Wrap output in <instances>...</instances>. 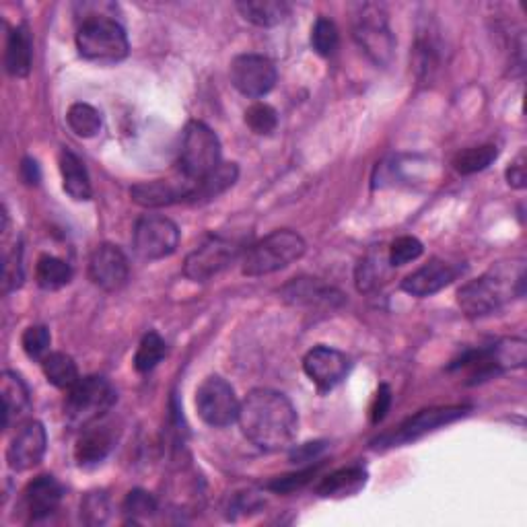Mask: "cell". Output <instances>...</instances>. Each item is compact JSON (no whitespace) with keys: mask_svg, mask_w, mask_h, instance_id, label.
Returning a JSON list of instances; mask_svg holds the SVG:
<instances>
[{"mask_svg":"<svg viewBox=\"0 0 527 527\" xmlns=\"http://www.w3.org/2000/svg\"><path fill=\"white\" fill-rule=\"evenodd\" d=\"M239 252V245L225 235H208L184 262V274L194 283H206L223 272Z\"/></svg>","mask_w":527,"mask_h":527,"instance_id":"7c38bea8","label":"cell"},{"mask_svg":"<svg viewBox=\"0 0 527 527\" xmlns=\"http://www.w3.org/2000/svg\"><path fill=\"white\" fill-rule=\"evenodd\" d=\"M21 344H23L25 355L31 361H40L42 363L50 355V344H52L50 330L46 326H29L23 332Z\"/></svg>","mask_w":527,"mask_h":527,"instance_id":"d590c367","label":"cell"},{"mask_svg":"<svg viewBox=\"0 0 527 527\" xmlns=\"http://www.w3.org/2000/svg\"><path fill=\"white\" fill-rule=\"evenodd\" d=\"M21 180L27 186H38L42 180V173H40V165L38 161H33L31 157H25L21 161Z\"/></svg>","mask_w":527,"mask_h":527,"instance_id":"ee69618b","label":"cell"},{"mask_svg":"<svg viewBox=\"0 0 527 527\" xmlns=\"http://www.w3.org/2000/svg\"><path fill=\"white\" fill-rule=\"evenodd\" d=\"M97 423L85 427L79 441H77L75 460L81 468L99 466L105 458H108L110 451L116 445V437H114L112 427L110 425H97Z\"/></svg>","mask_w":527,"mask_h":527,"instance_id":"ffe728a7","label":"cell"},{"mask_svg":"<svg viewBox=\"0 0 527 527\" xmlns=\"http://www.w3.org/2000/svg\"><path fill=\"white\" fill-rule=\"evenodd\" d=\"M132 245L138 258L155 262L169 258L180 245V229L161 215L140 217L132 231Z\"/></svg>","mask_w":527,"mask_h":527,"instance_id":"30bf717a","label":"cell"},{"mask_svg":"<svg viewBox=\"0 0 527 527\" xmlns=\"http://www.w3.org/2000/svg\"><path fill=\"white\" fill-rule=\"evenodd\" d=\"M525 262L511 260L488 268L476 280L458 291V303L468 318H484L497 313L513 299L525 295Z\"/></svg>","mask_w":527,"mask_h":527,"instance_id":"7a4b0ae2","label":"cell"},{"mask_svg":"<svg viewBox=\"0 0 527 527\" xmlns=\"http://www.w3.org/2000/svg\"><path fill=\"white\" fill-rule=\"evenodd\" d=\"M112 515L110 499L105 493H89L81 503V517L87 525H103Z\"/></svg>","mask_w":527,"mask_h":527,"instance_id":"f35d334b","label":"cell"},{"mask_svg":"<svg viewBox=\"0 0 527 527\" xmlns=\"http://www.w3.org/2000/svg\"><path fill=\"white\" fill-rule=\"evenodd\" d=\"M66 122L77 136L93 138L101 130V114L89 103H73L68 108Z\"/></svg>","mask_w":527,"mask_h":527,"instance_id":"d6a6232c","label":"cell"},{"mask_svg":"<svg viewBox=\"0 0 527 527\" xmlns=\"http://www.w3.org/2000/svg\"><path fill=\"white\" fill-rule=\"evenodd\" d=\"M231 83L245 97H264L276 85V66L270 58L260 54H241L231 62Z\"/></svg>","mask_w":527,"mask_h":527,"instance_id":"4fadbf2b","label":"cell"},{"mask_svg":"<svg viewBox=\"0 0 527 527\" xmlns=\"http://www.w3.org/2000/svg\"><path fill=\"white\" fill-rule=\"evenodd\" d=\"M130 274L128 260L118 245L101 243L89 258V278L101 291H120Z\"/></svg>","mask_w":527,"mask_h":527,"instance_id":"2e32d148","label":"cell"},{"mask_svg":"<svg viewBox=\"0 0 527 527\" xmlns=\"http://www.w3.org/2000/svg\"><path fill=\"white\" fill-rule=\"evenodd\" d=\"M35 280L44 291H58L73 280V270L56 256H42L35 266Z\"/></svg>","mask_w":527,"mask_h":527,"instance_id":"f546056e","label":"cell"},{"mask_svg":"<svg viewBox=\"0 0 527 527\" xmlns=\"http://www.w3.org/2000/svg\"><path fill=\"white\" fill-rule=\"evenodd\" d=\"M33 62V38L29 27L17 25L7 40V52H5V64L7 73L15 79H25L31 70Z\"/></svg>","mask_w":527,"mask_h":527,"instance_id":"603a6c76","label":"cell"},{"mask_svg":"<svg viewBox=\"0 0 527 527\" xmlns=\"http://www.w3.org/2000/svg\"><path fill=\"white\" fill-rule=\"evenodd\" d=\"M64 499V486L54 476H38L23 490V509L29 521H44L58 511Z\"/></svg>","mask_w":527,"mask_h":527,"instance_id":"d6986e66","label":"cell"},{"mask_svg":"<svg viewBox=\"0 0 527 527\" xmlns=\"http://www.w3.org/2000/svg\"><path fill=\"white\" fill-rule=\"evenodd\" d=\"M322 449H324V443H307V445H303L301 449H297L293 453V460H297V462H313L315 455H318Z\"/></svg>","mask_w":527,"mask_h":527,"instance_id":"f6af8a7d","label":"cell"},{"mask_svg":"<svg viewBox=\"0 0 527 527\" xmlns=\"http://www.w3.org/2000/svg\"><path fill=\"white\" fill-rule=\"evenodd\" d=\"M239 169L235 163H221L217 169L204 175L202 180H198L192 202H202V200H213L227 192L235 182H237Z\"/></svg>","mask_w":527,"mask_h":527,"instance_id":"4316f807","label":"cell"},{"mask_svg":"<svg viewBox=\"0 0 527 527\" xmlns=\"http://www.w3.org/2000/svg\"><path fill=\"white\" fill-rule=\"evenodd\" d=\"M425 248L423 243H420L416 237L412 235H404V237H398L392 245H390V252H388V260L392 264V268H400V266H406L414 260H418L420 256H423Z\"/></svg>","mask_w":527,"mask_h":527,"instance_id":"8d00e7d4","label":"cell"},{"mask_svg":"<svg viewBox=\"0 0 527 527\" xmlns=\"http://www.w3.org/2000/svg\"><path fill=\"white\" fill-rule=\"evenodd\" d=\"M497 157H499V149L495 145L472 147V149L460 151L453 157V167L462 175H472V173L484 171L488 165H493Z\"/></svg>","mask_w":527,"mask_h":527,"instance_id":"1f68e13d","label":"cell"},{"mask_svg":"<svg viewBox=\"0 0 527 527\" xmlns=\"http://www.w3.org/2000/svg\"><path fill=\"white\" fill-rule=\"evenodd\" d=\"M60 173H62V186L64 192L79 202L91 200L93 190H91V180H89V173L85 163L81 161L79 155H75L73 151L64 149L60 153Z\"/></svg>","mask_w":527,"mask_h":527,"instance_id":"cb8c5ba5","label":"cell"},{"mask_svg":"<svg viewBox=\"0 0 527 527\" xmlns=\"http://www.w3.org/2000/svg\"><path fill=\"white\" fill-rule=\"evenodd\" d=\"M116 400V388L105 377H81L75 388L68 390V396L64 400L66 423L73 429H85L108 414Z\"/></svg>","mask_w":527,"mask_h":527,"instance_id":"5b68a950","label":"cell"},{"mask_svg":"<svg viewBox=\"0 0 527 527\" xmlns=\"http://www.w3.org/2000/svg\"><path fill=\"white\" fill-rule=\"evenodd\" d=\"M241 433L258 449L280 451L291 447L299 431L293 402L276 390H252L239 408Z\"/></svg>","mask_w":527,"mask_h":527,"instance_id":"6da1fadb","label":"cell"},{"mask_svg":"<svg viewBox=\"0 0 527 527\" xmlns=\"http://www.w3.org/2000/svg\"><path fill=\"white\" fill-rule=\"evenodd\" d=\"M245 124H248L256 134L268 136L278 126V114L268 103H254L252 108L245 112Z\"/></svg>","mask_w":527,"mask_h":527,"instance_id":"74e56055","label":"cell"},{"mask_svg":"<svg viewBox=\"0 0 527 527\" xmlns=\"http://www.w3.org/2000/svg\"><path fill=\"white\" fill-rule=\"evenodd\" d=\"M79 54L97 64H116L128 56L126 29L110 15H89L77 31Z\"/></svg>","mask_w":527,"mask_h":527,"instance_id":"277c9868","label":"cell"},{"mask_svg":"<svg viewBox=\"0 0 527 527\" xmlns=\"http://www.w3.org/2000/svg\"><path fill=\"white\" fill-rule=\"evenodd\" d=\"M527 361V342L521 338H505L486 348L466 350L449 365V371H466L470 383H480L509 369H521Z\"/></svg>","mask_w":527,"mask_h":527,"instance_id":"3957f363","label":"cell"},{"mask_svg":"<svg viewBox=\"0 0 527 527\" xmlns=\"http://www.w3.org/2000/svg\"><path fill=\"white\" fill-rule=\"evenodd\" d=\"M241 402L231 383L219 375L206 377L196 390V410L208 427L225 429L237 423Z\"/></svg>","mask_w":527,"mask_h":527,"instance_id":"9c48e42d","label":"cell"},{"mask_svg":"<svg viewBox=\"0 0 527 527\" xmlns=\"http://www.w3.org/2000/svg\"><path fill=\"white\" fill-rule=\"evenodd\" d=\"M525 155L521 153L509 167H507V182L511 188L523 190L525 188Z\"/></svg>","mask_w":527,"mask_h":527,"instance_id":"7bdbcfd3","label":"cell"},{"mask_svg":"<svg viewBox=\"0 0 527 527\" xmlns=\"http://www.w3.org/2000/svg\"><path fill=\"white\" fill-rule=\"evenodd\" d=\"M48 449V435L42 423L38 420H27L19 425L9 449H7V462L15 472H27L38 466Z\"/></svg>","mask_w":527,"mask_h":527,"instance_id":"e0dca14e","label":"cell"},{"mask_svg":"<svg viewBox=\"0 0 527 527\" xmlns=\"http://www.w3.org/2000/svg\"><path fill=\"white\" fill-rule=\"evenodd\" d=\"M315 472H318V468H307V470L297 472V474H289V476H283V478H276L274 482L268 484V488L274 490V493H293V490H297L303 484H307Z\"/></svg>","mask_w":527,"mask_h":527,"instance_id":"60d3db41","label":"cell"},{"mask_svg":"<svg viewBox=\"0 0 527 527\" xmlns=\"http://www.w3.org/2000/svg\"><path fill=\"white\" fill-rule=\"evenodd\" d=\"M390 406H392V392H390V385H379V390L375 394V400H373V406H371V423L373 425H379L381 420L385 418V414L390 412Z\"/></svg>","mask_w":527,"mask_h":527,"instance_id":"b9f144b4","label":"cell"},{"mask_svg":"<svg viewBox=\"0 0 527 527\" xmlns=\"http://www.w3.org/2000/svg\"><path fill=\"white\" fill-rule=\"evenodd\" d=\"M285 301L303 307H336L342 303V295L332 287L322 285L318 278H295L283 289Z\"/></svg>","mask_w":527,"mask_h":527,"instance_id":"7402d4cb","label":"cell"},{"mask_svg":"<svg viewBox=\"0 0 527 527\" xmlns=\"http://www.w3.org/2000/svg\"><path fill=\"white\" fill-rule=\"evenodd\" d=\"M350 359L340 353L336 348L330 346H315L303 359V371L305 375L315 383L322 394L332 392L336 385L342 383V379L348 375Z\"/></svg>","mask_w":527,"mask_h":527,"instance_id":"9a60e30c","label":"cell"},{"mask_svg":"<svg viewBox=\"0 0 527 527\" xmlns=\"http://www.w3.org/2000/svg\"><path fill=\"white\" fill-rule=\"evenodd\" d=\"M42 371L54 388L66 390V392L70 388H75L77 381L81 379L77 363L73 361V357H68L64 353H50L42 361Z\"/></svg>","mask_w":527,"mask_h":527,"instance_id":"83f0119b","label":"cell"},{"mask_svg":"<svg viewBox=\"0 0 527 527\" xmlns=\"http://www.w3.org/2000/svg\"><path fill=\"white\" fill-rule=\"evenodd\" d=\"M390 260L388 256L371 252L369 256H365L359 266H357V287L361 293H371L375 289H379L385 278L390 274Z\"/></svg>","mask_w":527,"mask_h":527,"instance_id":"f1b7e54d","label":"cell"},{"mask_svg":"<svg viewBox=\"0 0 527 527\" xmlns=\"http://www.w3.org/2000/svg\"><path fill=\"white\" fill-rule=\"evenodd\" d=\"M221 165V140L217 132L206 126L204 122L192 120L184 128L182 149H180V163L178 169L186 178L202 180L213 169Z\"/></svg>","mask_w":527,"mask_h":527,"instance_id":"52a82bcc","label":"cell"},{"mask_svg":"<svg viewBox=\"0 0 527 527\" xmlns=\"http://www.w3.org/2000/svg\"><path fill=\"white\" fill-rule=\"evenodd\" d=\"M305 254V241L299 233L278 229L254 243L245 252L241 270L245 276H266L283 270Z\"/></svg>","mask_w":527,"mask_h":527,"instance_id":"8992f818","label":"cell"},{"mask_svg":"<svg viewBox=\"0 0 527 527\" xmlns=\"http://www.w3.org/2000/svg\"><path fill=\"white\" fill-rule=\"evenodd\" d=\"M340 44V35H338V27L332 19L320 17L315 21V25L311 27V46L313 50L318 52L320 56H332L338 50Z\"/></svg>","mask_w":527,"mask_h":527,"instance_id":"836d02e7","label":"cell"},{"mask_svg":"<svg viewBox=\"0 0 527 527\" xmlns=\"http://www.w3.org/2000/svg\"><path fill=\"white\" fill-rule=\"evenodd\" d=\"M124 513L128 515L130 523H140L157 513V501L151 493H147V490L134 488L126 495Z\"/></svg>","mask_w":527,"mask_h":527,"instance_id":"e575fe53","label":"cell"},{"mask_svg":"<svg viewBox=\"0 0 527 527\" xmlns=\"http://www.w3.org/2000/svg\"><path fill=\"white\" fill-rule=\"evenodd\" d=\"M237 11L245 21L258 27H274L289 17L291 5L285 0H243L237 3Z\"/></svg>","mask_w":527,"mask_h":527,"instance_id":"484cf974","label":"cell"},{"mask_svg":"<svg viewBox=\"0 0 527 527\" xmlns=\"http://www.w3.org/2000/svg\"><path fill=\"white\" fill-rule=\"evenodd\" d=\"M0 394H3V427L11 429L13 425L21 423V418L31 406L29 388L21 375L5 371L0 377Z\"/></svg>","mask_w":527,"mask_h":527,"instance_id":"44dd1931","label":"cell"},{"mask_svg":"<svg viewBox=\"0 0 527 527\" xmlns=\"http://www.w3.org/2000/svg\"><path fill=\"white\" fill-rule=\"evenodd\" d=\"M21 285H23V260H21V245L17 243L11 252L5 254L3 289L5 293H13Z\"/></svg>","mask_w":527,"mask_h":527,"instance_id":"ab89813d","label":"cell"},{"mask_svg":"<svg viewBox=\"0 0 527 527\" xmlns=\"http://www.w3.org/2000/svg\"><path fill=\"white\" fill-rule=\"evenodd\" d=\"M167 355V344L157 332H149L143 336L134 355V369L138 373L153 371Z\"/></svg>","mask_w":527,"mask_h":527,"instance_id":"4dcf8cb0","label":"cell"},{"mask_svg":"<svg viewBox=\"0 0 527 527\" xmlns=\"http://www.w3.org/2000/svg\"><path fill=\"white\" fill-rule=\"evenodd\" d=\"M194 190H196V182L186 178V175L178 169V173L171 175V178L134 184L130 188V196L136 204L145 208H163L182 200H192Z\"/></svg>","mask_w":527,"mask_h":527,"instance_id":"5bb4252c","label":"cell"},{"mask_svg":"<svg viewBox=\"0 0 527 527\" xmlns=\"http://www.w3.org/2000/svg\"><path fill=\"white\" fill-rule=\"evenodd\" d=\"M355 40L377 64L388 66L394 58L396 40L388 25V15L377 5H363L355 17Z\"/></svg>","mask_w":527,"mask_h":527,"instance_id":"ba28073f","label":"cell"},{"mask_svg":"<svg viewBox=\"0 0 527 527\" xmlns=\"http://www.w3.org/2000/svg\"><path fill=\"white\" fill-rule=\"evenodd\" d=\"M462 272L464 266L460 264L433 258L429 264L420 266L402 280V291L412 297H431L449 287Z\"/></svg>","mask_w":527,"mask_h":527,"instance_id":"ac0fdd59","label":"cell"},{"mask_svg":"<svg viewBox=\"0 0 527 527\" xmlns=\"http://www.w3.org/2000/svg\"><path fill=\"white\" fill-rule=\"evenodd\" d=\"M468 410L470 408H466V406H441V408L420 410L418 414L404 420V423L396 431L373 441V445L377 449H383V447H400L406 443H414L420 437H425V435H429V433H433L445 425L455 423V420L464 418L468 414Z\"/></svg>","mask_w":527,"mask_h":527,"instance_id":"8fae6325","label":"cell"},{"mask_svg":"<svg viewBox=\"0 0 527 527\" xmlns=\"http://www.w3.org/2000/svg\"><path fill=\"white\" fill-rule=\"evenodd\" d=\"M367 484V470L361 466L342 468L330 476H326L320 486L318 495L322 499H346L357 495Z\"/></svg>","mask_w":527,"mask_h":527,"instance_id":"d4e9b609","label":"cell"}]
</instances>
